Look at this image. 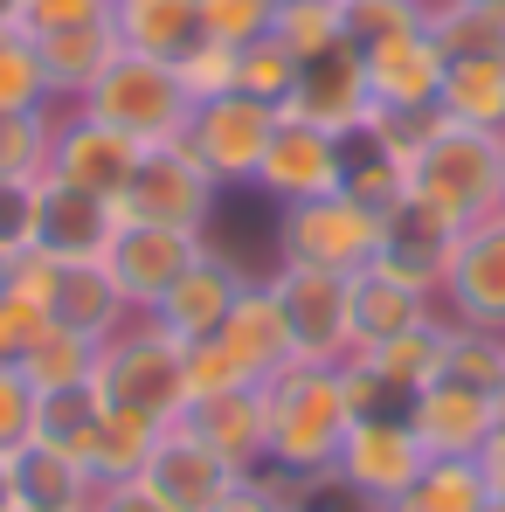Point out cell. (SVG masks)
I'll return each instance as SVG.
<instances>
[{"label": "cell", "mask_w": 505, "mask_h": 512, "mask_svg": "<svg viewBox=\"0 0 505 512\" xmlns=\"http://www.w3.org/2000/svg\"><path fill=\"white\" fill-rule=\"evenodd\" d=\"M215 340L243 360V374H250L256 388H263L277 367H291V360H298V353H291V333H284V312H277V298H270V284H263V277H250V291L236 298V312H229V326H222Z\"/></svg>", "instance_id": "25"}, {"label": "cell", "mask_w": 505, "mask_h": 512, "mask_svg": "<svg viewBox=\"0 0 505 512\" xmlns=\"http://www.w3.org/2000/svg\"><path fill=\"white\" fill-rule=\"evenodd\" d=\"M21 374L35 381V395L90 388V381H97V340L70 333V326H42V333H35V346L21 353Z\"/></svg>", "instance_id": "31"}, {"label": "cell", "mask_w": 505, "mask_h": 512, "mask_svg": "<svg viewBox=\"0 0 505 512\" xmlns=\"http://www.w3.org/2000/svg\"><path fill=\"white\" fill-rule=\"evenodd\" d=\"M97 423H104V402H97V388H63V395H42V416H35V443H49V450H63V457L90 464Z\"/></svg>", "instance_id": "33"}, {"label": "cell", "mask_w": 505, "mask_h": 512, "mask_svg": "<svg viewBox=\"0 0 505 512\" xmlns=\"http://www.w3.org/2000/svg\"><path fill=\"white\" fill-rule=\"evenodd\" d=\"M173 77H180V90H187V104H201V97H222V90H236V49L201 35L187 56H173Z\"/></svg>", "instance_id": "43"}, {"label": "cell", "mask_w": 505, "mask_h": 512, "mask_svg": "<svg viewBox=\"0 0 505 512\" xmlns=\"http://www.w3.org/2000/svg\"><path fill=\"white\" fill-rule=\"evenodd\" d=\"M118 229H125L118 201L42 173V208H35V250L42 256H56V263H104Z\"/></svg>", "instance_id": "13"}, {"label": "cell", "mask_w": 505, "mask_h": 512, "mask_svg": "<svg viewBox=\"0 0 505 512\" xmlns=\"http://www.w3.org/2000/svg\"><path fill=\"white\" fill-rule=\"evenodd\" d=\"M346 194L388 215V208L409 194V167H402L395 153H381L374 139H360V132H353V139H346Z\"/></svg>", "instance_id": "38"}, {"label": "cell", "mask_w": 505, "mask_h": 512, "mask_svg": "<svg viewBox=\"0 0 505 512\" xmlns=\"http://www.w3.org/2000/svg\"><path fill=\"white\" fill-rule=\"evenodd\" d=\"M14 111H56V90H49L35 35L0 21V118H14Z\"/></svg>", "instance_id": "32"}, {"label": "cell", "mask_w": 505, "mask_h": 512, "mask_svg": "<svg viewBox=\"0 0 505 512\" xmlns=\"http://www.w3.org/2000/svg\"><path fill=\"white\" fill-rule=\"evenodd\" d=\"M429 35L450 63L505 56V0H429Z\"/></svg>", "instance_id": "30"}, {"label": "cell", "mask_w": 505, "mask_h": 512, "mask_svg": "<svg viewBox=\"0 0 505 512\" xmlns=\"http://www.w3.org/2000/svg\"><path fill=\"white\" fill-rule=\"evenodd\" d=\"M35 208H42V173H7L0 180V256L35 250Z\"/></svg>", "instance_id": "42"}, {"label": "cell", "mask_w": 505, "mask_h": 512, "mask_svg": "<svg viewBox=\"0 0 505 512\" xmlns=\"http://www.w3.org/2000/svg\"><path fill=\"white\" fill-rule=\"evenodd\" d=\"M381 256V208L353 201L346 187L319 201H291L277 208V263H312V270H367Z\"/></svg>", "instance_id": "6"}, {"label": "cell", "mask_w": 505, "mask_h": 512, "mask_svg": "<svg viewBox=\"0 0 505 512\" xmlns=\"http://www.w3.org/2000/svg\"><path fill=\"white\" fill-rule=\"evenodd\" d=\"M443 125H450L443 97H436V104H374V111H367V125H360V139H374L381 153H395V160L409 167V160H416Z\"/></svg>", "instance_id": "36"}, {"label": "cell", "mask_w": 505, "mask_h": 512, "mask_svg": "<svg viewBox=\"0 0 505 512\" xmlns=\"http://www.w3.org/2000/svg\"><path fill=\"white\" fill-rule=\"evenodd\" d=\"M208 512H291V485L277 471H250V478H236Z\"/></svg>", "instance_id": "47"}, {"label": "cell", "mask_w": 505, "mask_h": 512, "mask_svg": "<svg viewBox=\"0 0 505 512\" xmlns=\"http://www.w3.org/2000/svg\"><path fill=\"white\" fill-rule=\"evenodd\" d=\"M90 512H173V506L160 499V492H146L139 478H125V485H97Z\"/></svg>", "instance_id": "48"}, {"label": "cell", "mask_w": 505, "mask_h": 512, "mask_svg": "<svg viewBox=\"0 0 505 512\" xmlns=\"http://www.w3.org/2000/svg\"><path fill=\"white\" fill-rule=\"evenodd\" d=\"M215 208H222V180L201 167L180 139L146 146L139 167H132V180L118 187V215H125V222H160V229H194V236H208Z\"/></svg>", "instance_id": "7"}, {"label": "cell", "mask_w": 505, "mask_h": 512, "mask_svg": "<svg viewBox=\"0 0 505 512\" xmlns=\"http://www.w3.org/2000/svg\"><path fill=\"white\" fill-rule=\"evenodd\" d=\"M284 111L305 118V125H319V132L353 139V132L367 125V111H374V90H367V63H360V49L339 42L333 56L298 63V84H291V97H284Z\"/></svg>", "instance_id": "15"}, {"label": "cell", "mask_w": 505, "mask_h": 512, "mask_svg": "<svg viewBox=\"0 0 505 512\" xmlns=\"http://www.w3.org/2000/svg\"><path fill=\"white\" fill-rule=\"evenodd\" d=\"M21 512H49V506H21Z\"/></svg>", "instance_id": "55"}, {"label": "cell", "mask_w": 505, "mask_h": 512, "mask_svg": "<svg viewBox=\"0 0 505 512\" xmlns=\"http://www.w3.org/2000/svg\"><path fill=\"white\" fill-rule=\"evenodd\" d=\"M35 416H42V395L21 367H0V457H14L21 443H35Z\"/></svg>", "instance_id": "44"}, {"label": "cell", "mask_w": 505, "mask_h": 512, "mask_svg": "<svg viewBox=\"0 0 505 512\" xmlns=\"http://www.w3.org/2000/svg\"><path fill=\"white\" fill-rule=\"evenodd\" d=\"M180 423L194 429L215 457H229L243 478L263 471V388H229V395H208V402H187Z\"/></svg>", "instance_id": "24"}, {"label": "cell", "mask_w": 505, "mask_h": 512, "mask_svg": "<svg viewBox=\"0 0 505 512\" xmlns=\"http://www.w3.org/2000/svg\"><path fill=\"white\" fill-rule=\"evenodd\" d=\"M298 63L333 56L346 42V0H277V28H270Z\"/></svg>", "instance_id": "34"}, {"label": "cell", "mask_w": 505, "mask_h": 512, "mask_svg": "<svg viewBox=\"0 0 505 512\" xmlns=\"http://www.w3.org/2000/svg\"><path fill=\"white\" fill-rule=\"evenodd\" d=\"M236 478H243V471H236L229 457H215L187 423L160 429V436H153V457H146V471H139V485L160 492L173 512H208Z\"/></svg>", "instance_id": "18"}, {"label": "cell", "mask_w": 505, "mask_h": 512, "mask_svg": "<svg viewBox=\"0 0 505 512\" xmlns=\"http://www.w3.org/2000/svg\"><path fill=\"white\" fill-rule=\"evenodd\" d=\"M457 222H443L436 208H422L416 194H402L388 215H381V270L388 277H402V284H416L429 298H443V284H450V263H457Z\"/></svg>", "instance_id": "12"}, {"label": "cell", "mask_w": 505, "mask_h": 512, "mask_svg": "<svg viewBox=\"0 0 505 512\" xmlns=\"http://www.w3.org/2000/svg\"><path fill=\"white\" fill-rule=\"evenodd\" d=\"M443 312L464 326H492L505 333V208H492L485 222H471L457 236V263L443 284Z\"/></svg>", "instance_id": "16"}, {"label": "cell", "mask_w": 505, "mask_h": 512, "mask_svg": "<svg viewBox=\"0 0 505 512\" xmlns=\"http://www.w3.org/2000/svg\"><path fill=\"white\" fill-rule=\"evenodd\" d=\"M277 132V104H263L250 90H222V97H201L180 125V146L215 173L222 187H250L263 167V146Z\"/></svg>", "instance_id": "8"}, {"label": "cell", "mask_w": 505, "mask_h": 512, "mask_svg": "<svg viewBox=\"0 0 505 512\" xmlns=\"http://www.w3.org/2000/svg\"><path fill=\"white\" fill-rule=\"evenodd\" d=\"M492 492H499V499H505V478H499V485H492Z\"/></svg>", "instance_id": "54"}, {"label": "cell", "mask_w": 505, "mask_h": 512, "mask_svg": "<svg viewBox=\"0 0 505 512\" xmlns=\"http://www.w3.org/2000/svg\"><path fill=\"white\" fill-rule=\"evenodd\" d=\"M56 118L63 111H14V118H0V180L7 173H49Z\"/></svg>", "instance_id": "39"}, {"label": "cell", "mask_w": 505, "mask_h": 512, "mask_svg": "<svg viewBox=\"0 0 505 512\" xmlns=\"http://www.w3.org/2000/svg\"><path fill=\"white\" fill-rule=\"evenodd\" d=\"M0 512H21V492H14V464L0 457Z\"/></svg>", "instance_id": "49"}, {"label": "cell", "mask_w": 505, "mask_h": 512, "mask_svg": "<svg viewBox=\"0 0 505 512\" xmlns=\"http://www.w3.org/2000/svg\"><path fill=\"white\" fill-rule=\"evenodd\" d=\"M77 21H111V0H21V28L28 35H56Z\"/></svg>", "instance_id": "46"}, {"label": "cell", "mask_w": 505, "mask_h": 512, "mask_svg": "<svg viewBox=\"0 0 505 512\" xmlns=\"http://www.w3.org/2000/svg\"><path fill=\"white\" fill-rule=\"evenodd\" d=\"M499 208H505V194H499Z\"/></svg>", "instance_id": "56"}, {"label": "cell", "mask_w": 505, "mask_h": 512, "mask_svg": "<svg viewBox=\"0 0 505 512\" xmlns=\"http://www.w3.org/2000/svg\"><path fill=\"white\" fill-rule=\"evenodd\" d=\"M270 28H277V0H201V35H208V42L250 49Z\"/></svg>", "instance_id": "41"}, {"label": "cell", "mask_w": 505, "mask_h": 512, "mask_svg": "<svg viewBox=\"0 0 505 512\" xmlns=\"http://www.w3.org/2000/svg\"><path fill=\"white\" fill-rule=\"evenodd\" d=\"M97 402L111 416H139V423L167 429L187 416V346L167 340L153 319H132L125 333L97 346Z\"/></svg>", "instance_id": "2"}, {"label": "cell", "mask_w": 505, "mask_h": 512, "mask_svg": "<svg viewBox=\"0 0 505 512\" xmlns=\"http://www.w3.org/2000/svg\"><path fill=\"white\" fill-rule=\"evenodd\" d=\"M0 21H7V28H21V0H0Z\"/></svg>", "instance_id": "50"}, {"label": "cell", "mask_w": 505, "mask_h": 512, "mask_svg": "<svg viewBox=\"0 0 505 512\" xmlns=\"http://www.w3.org/2000/svg\"><path fill=\"white\" fill-rule=\"evenodd\" d=\"M250 187L270 194L277 208L339 194V187H346V139L305 125V118H291V111H277V132H270V146H263V167H256Z\"/></svg>", "instance_id": "9"}, {"label": "cell", "mask_w": 505, "mask_h": 512, "mask_svg": "<svg viewBox=\"0 0 505 512\" xmlns=\"http://www.w3.org/2000/svg\"><path fill=\"white\" fill-rule=\"evenodd\" d=\"M443 111L450 125L499 132L505 139V56H464L443 70Z\"/></svg>", "instance_id": "29"}, {"label": "cell", "mask_w": 505, "mask_h": 512, "mask_svg": "<svg viewBox=\"0 0 505 512\" xmlns=\"http://www.w3.org/2000/svg\"><path fill=\"white\" fill-rule=\"evenodd\" d=\"M485 512H505V499H499V492H492V506H485Z\"/></svg>", "instance_id": "52"}, {"label": "cell", "mask_w": 505, "mask_h": 512, "mask_svg": "<svg viewBox=\"0 0 505 512\" xmlns=\"http://www.w3.org/2000/svg\"><path fill=\"white\" fill-rule=\"evenodd\" d=\"M402 416H409V429L422 436V450H429V457H478V450H485V436L499 429L492 395H485V388H471V381H450V374L422 381Z\"/></svg>", "instance_id": "17"}, {"label": "cell", "mask_w": 505, "mask_h": 512, "mask_svg": "<svg viewBox=\"0 0 505 512\" xmlns=\"http://www.w3.org/2000/svg\"><path fill=\"white\" fill-rule=\"evenodd\" d=\"M422 464H429V450H422V436L409 429L402 409L353 416V429H346V443H339V457H333V471L353 492H367L374 506H388L395 492H409L422 478Z\"/></svg>", "instance_id": "10"}, {"label": "cell", "mask_w": 505, "mask_h": 512, "mask_svg": "<svg viewBox=\"0 0 505 512\" xmlns=\"http://www.w3.org/2000/svg\"><path fill=\"white\" fill-rule=\"evenodd\" d=\"M346 429H353V402H346L339 367L291 360L263 381V471H277V478L333 471Z\"/></svg>", "instance_id": "1"}, {"label": "cell", "mask_w": 505, "mask_h": 512, "mask_svg": "<svg viewBox=\"0 0 505 512\" xmlns=\"http://www.w3.org/2000/svg\"><path fill=\"white\" fill-rule=\"evenodd\" d=\"M153 436H160L153 423H139V416H111V409H104L97 443H90V478H97V485H125V478H139L146 457H153Z\"/></svg>", "instance_id": "37"}, {"label": "cell", "mask_w": 505, "mask_h": 512, "mask_svg": "<svg viewBox=\"0 0 505 512\" xmlns=\"http://www.w3.org/2000/svg\"><path fill=\"white\" fill-rule=\"evenodd\" d=\"M250 291V270L243 263H229V250H208L194 256L180 277H173V291L146 312L167 340H180V346H201V340H215L222 326H229V312H236V298Z\"/></svg>", "instance_id": "11"}, {"label": "cell", "mask_w": 505, "mask_h": 512, "mask_svg": "<svg viewBox=\"0 0 505 512\" xmlns=\"http://www.w3.org/2000/svg\"><path fill=\"white\" fill-rule=\"evenodd\" d=\"M208 250V236H194V229H160V222H125L118 229V243H111V277H118V291L132 298V312L146 319L160 298L173 291V277L194 263V256Z\"/></svg>", "instance_id": "14"}, {"label": "cell", "mask_w": 505, "mask_h": 512, "mask_svg": "<svg viewBox=\"0 0 505 512\" xmlns=\"http://www.w3.org/2000/svg\"><path fill=\"white\" fill-rule=\"evenodd\" d=\"M7 464H14V492H21V506L90 512V499H97V478H90V464L63 457V450H49V443H21Z\"/></svg>", "instance_id": "27"}, {"label": "cell", "mask_w": 505, "mask_h": 512, "mask_svg": "<svg viewBox=\"0 0 505 512\" xmlns=\"http://www.w3.org/2000/svg\"><path fill=\"white\" fill-rule=\"evenodd\" d=\"M443 374L492 395V388L505 381V333H492V326H464V319L443 312Z\"/></svg>", "instance_id": "35"}, {"label": "cell", "mask_w": 505, "mask_h": 512, "mask_svg": "<svg viewBox=\"0 0 505 512\" xmlns=\"http://www.w3.org/2000/svg\"><path fill=\"white\" fill-rule=\"evenodd\" d=\"M35 49H42V70H49V90H56V111H70L118 63V28L111 21H77V28L35 35Z\"/></svg>", "instance_id": "23"}, {"label": "cell", "mask_w": 505, "mask_h": 512, "mask_svg": "<svg viewBox=\"0 0 505 512\" xmlns=\"http://www.w3.org/2000/svg\"><path fill=\"white\" fill-rule=\"evenodd\" d=\"M139 312H132V298L118 291V277H111V263H63L56 270V291H49V326H70V333H84V340H111V333H125Z\"/></svg>", "instance_id": "21"}, {"label": "cell", "mask_w": 505, "mask_h": 512, "mask_svg": "<svg viewBox=\"0 0 505 512\" xmlns=\"http://www.w3.org/2000/svg\"><path fill=\"white\" fill-rule=\"evenodd\" d=\"M263 284H270V298L284 312V333H291V353L298 360L346 367L360 353V340H353V277L312 270V263H277Z\"/></svg>", "instance_id": "5"}, {"label": "cell", "mask_w": 505, "mask_h": 512, "mask_svg": "<svg viewBox=\"0 0 505 512\" xmlns=\"http://www.w3.org/2000/svg\"><path fill=\"white\" fill-rule=\"evenodd\" d=\"M291 84H298V56H291L277 35H263V42H250V49H236V90H250V97H263V104L284 111Z\"/></svg>", "instance_id": "40"}, {"label": "cell", "mask_w": 505, "mask_h": 512, "mask_svg": "<svg viewBox=\"0 0 505 512\" xmlns=\"http://www.w3.org/2000/svg\"><path fill=\"white\" fill-rule=\"evenodd\" d=\"M139 153H146V146H139L132 132H111V125H97L84 111H63V118H56V146H49V180H70V187H84V194L118 201V187L132 180Z\"/></svg>", "instance_id": "19"}, {"label": "cell", "mask_w": 505, "mask_h": 512, "mask_svg": "<svg viewBox=\"0 0 505 512\" xmlns=\"http://www.w3.org/2000/svg\"><path fill=\"white\" fill-rule=\"evenodd\" d=\"M429 319H443V298H429V291H416V284L388 277L381 263L353 270V340H360V346L395 340V333L429 326Z\"/></svg>", "instance_id": "22"}, {"label": "cell", "mask_w": 505, "mask_h": 512, "mask_svg": "<svg viewBox=\"0 0 505 512\" xmlns=\"http://www.w3.org/2000/svg\"><path fill=\"white\" fill-rule=\"evenodd\" d=\"M360 63H367V90H374V104H436V97H443V70H450V56L436 49L429 21L367 42Z\"/></svg>", "instance_id": "20"}, {"label": "cell", "mask_w": 505, "mask_h": 512, "mask_svg": "<svg viewBox=\"0 0 505 512\" xmlns=\"http://www.w3.org/2000/svg\"><path fill=\"white\" fill-rule=\"evenodd\" d=\"M70 111H84L97 125H111V132H132L139 146H167L180 139V125H187V90L173 77V63L160 56H132V49H118V63L84 90V104H70Z\"/></svg>", "instance_id": "4"}, {"label": "cell", "mask_w": 505, "mask_h": 512, "mask_svg": "<svg viewBox=\"0 0 505 512\" xmlns=\"http://www.w3.org/2000/svg\"><path fill=\"white\" fill-rule=\"evenodd\" d=\"M111 28L118 49L173 63L201 42V0H111Z\"/></svg>", "instance_id": "26"}, {"label": "cell", "mask_w": 505, "mask_h": 512, "mask_svg": "<svg viewBox=\"0 0 505 512\" xmlns=\"http://www.w3.org/2000/svg\"><path fill=\"white\" fill-rule=\"evenodd\" d=\"M409 194L422 208H436L443 222H457V229L485 222L505 194V139L499 132H471V125H443L409 160Z\"/></svg>", "instance_id": "3"}, {"label": "cell", "mask_w": 505, "mask_h": 512, "mask_svg": "<svg viewBox=\"0 0 505 512\" xmlns=\"http://www.w3.org/2000/svg\"><path fill=\"white\" fill-rule=\"evenodd\" d=\"M492 409H499V423H505V381H499V388H492Z\"/></svg>", "instance_id": "51"}, {"label": "cell", "mask_w": 505, "mask_h": 512, "mask_svg": "<svg viewBox=\"0 0 505 512\" xmlns=\"http://www.w3.org/2000/svg\"><path fill=\"white\" fill-rule=\"evenodd\" d=\"M0 291H7V256H0Z\"/></svg>", "instance_id": "53"}, {"label": "cell", "mask_w": 505, "mask_h": 512, "mask_svg": "<svg viewBox=\"0 0 505 512\" xmlns=\"http://www.w3.org/2000/svg\"><path fill=\"white\" fill-rule=\"evenodd\" d=\"M42 326H49V312H42V305H28V298L0 291V367H21V353L35 346Z\"/></svg>", "instance_id": "45"}, {"label": "cell", "mask_w": 505, "mask_h": 512, "mask_svg": "<svg viewBox=\"0 0 505 512\" xmlns=\"http://www.w3.org/2000/svg\"><path fill=\"white\" fill-rule=\"evenodd\" d=\"M492 506V478L478 457H429L409 492H395L381 512H485Z\"/></svg>", "instance_id": "28"}]
</instances>
